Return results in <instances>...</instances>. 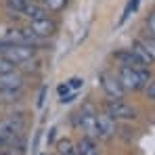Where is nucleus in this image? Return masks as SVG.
<instances>
[{
  "mask_svg": "<svg viewBox=\"0 0 155 155\" xmlns=\"http://www.w3.org/2000/svg\"><path fill=\"white\" fill-rule=\"evenodd\" d=\"M40 2L44 4V8H46L48 13H61V11H65L67 4H69V0H40Z\"/></svg>",
  "mask_w": 155,
  "mask_h": 155,
  "instance_id": "2eb2a0df",
  "label": "nucleus"
},
{
  "mask_svg": "<svg viewBox=\"0 0 155 155\" xmlns=\"http://www.w3.org/2000/svg\"><path fill=\"white\" fill-rule=\"evenodd\" d=\"M57 92H59V103L67 105L71 103L74 99L78 97V90H71V86L67 84V82H63V84H59V88H57Z\"/></svg>",
  "mask_w": 155,
  "mask_h": 155,
  "instance_id": "ddd939ff",
  "label": "nucleus"
},
{
  "mask_svg": "<svg viewBox=\"0 0 155 155\" xmlns=\"http://www.w3.org/2000/svg\"><path fill=\"white\" fill-rule=\"evenodd\" d=\"M105 113L115 122H132L136 117V109L124 103L122 99H109L105 103Z\"/></svg>",
  "mask_w": 155,
  "mask_h": 155,
  "instance_id": "7ed1b4c3",
  "label": "nucleus"
},
{
  "mask_svg": "<svg viewBox=\"0 0 155 155\" xmlns=\"http://www.w3.org/2000/svg\"><path fill=\"white\" fill-rule=\"evenodd\" d=\"M138 4H140V0H128V4H126L124 13H122V17H120V25H122V23H126V19H128L130 15L138 8Z\"/></svg>",
  "mask_w": 155,
  "mask_h": 155,
  "instance_id": "a211bd4d",
  "label": "nucleus"
},
{
  "mask_svg": "<svg viewBox=\"0 0 155 155\" xmlns=\"http://www.w3.org/2000/svg\"><path fill=\"white\" fill-rule=\"evenodd\" d=\"M25 128V115L21 111H15L11 115H6L4 120H0V138L4 143H8L13 136L21 134Z\"/></svg>",
  "mask_w": 155,
  "mask_h": 155,
  "instance_id": "f257e3e1",
  "label": "nucleus"
},
{
  "mask_svg": "<svg viewBox=\"0 0 155 155\" xmlns=\"http://www.w3.org/2000/svg\"><path fill=\"white\" fill-rule=\"evenodd\" d=\"M120 82H122V86H124V90H132V92H136V90H143V80L138 76V71L132 67V65H122L120 67Z\"/></svg>",
  "mask_w": 155,
  "mask_h": 155,
  "instance_id": "6e6552de",
  "label": "nucleus"
},
{
  "mask_svg": "<svg viewBox=\"0 0 155 155\" xmlns=\"http://www.w3.org/2000/svg\"><path fill=\"white\" fill-rule=\"evenodd\" d=\"M145 29H147V36L155 38V13H151V15L145 19Z\"/></svg>",
  "mask_w": 155,
  "mask_h": 155,
  "instance_id": "412c9836",
  "label": "nucleus"
},
{
  "mask_svg": "<svg viewBox=\"0 0 155 155\" xmlns=\"http://www.w3.org/2000/svg\"><path fill=\"white\" fill-rule=\"evenodd\" d=\"M44 97H46V88H42V90H40V99H38V107H42V105H44Z\"/></svg>",
  "mask_w": 155,
  "mask_h": 155,
  "instance_id": "b1692460",
  "label": "nucleus"
},
{
  "mask_svg": "<svg viewBox=\"0 0 155 155\" xmlns=\"http://www.w3.org/2000/svg\"><path fill=\"white\" fill-rule=\"evenodd\" d=\"M69 155H80V153H78V151H74V153H69Z\"/></svg>",
  "mask_w": 155,
  "mask_h": 155,
  "instance_id": "cd10ccee",
  "label": "nucleus"
},
{
  "mask_svg": "<svg viewBox=\"0 0 155 155\" xmlns=\"http://www.w3.org/2000/svg\"><path fill=\"white\" fill-rule=\"evenodd\" d=\"M76 151V145L69 140V138H61L59 143H57V153L59 155H69Z\"/></svg>",
  "mask_w": 155,
  "mask_h": 155,
  "instance_id": "dca6fc26",
  "label": "nucleus"
},
{
  "mask_svg": "<svg viewBox=\"0 0 155 155\" xmlns=\"http://www.w3.org/2000/svg\"><path fill=\"white\" fill-rule=\"evenodd\" d=\"M97 132H99V138H111L115 134V120H111L107 113L97 111Z\"/></svg>",
  "mask_w": 155,
  "mask_h": 155,
  "instance_id": "1a4fd4ad",
  "label": "nucleus"
},
{
  "mask_svg": "<svg viewBox=\"0 0 155 155\" xmlns=\"http://www.w3.org/2000/svg\"><path fill=\"white\" fill-rule=\"evenodd\" d=\"M4 57L8 61H13L17 67L23 65L27 61L36 59L38 57V48L31 46V44H21V42H15V44H8V48L4 51Z\"/></svg>",
  "mask_w": 155,
  "mask_h": 155,
  "instance_id": "20e7f679",
  "label": "nucleus"
},
{
  "mask_svg": "<svg viewBox=\"0 0 155 155\" xmlns=\"http://www.w3.org/2000/svg\"><path fill=\"white\" fill-rule=\"evenodd\" d=\"M76 151L80 155H101V149H99L97 138H90V136H82V138L78 140Z\"/></svg>",
  "mask_w": 155,
  "mask_h": 155,
  "instance_id": "9b49d317",
  "label": "nucleus"
},
{
  "mask_svg": "<svg viewBox=\"0 0 155 155\" xmlns=\"http://www.w3.org/2000/svg\"><path fill=\"white\" fill-rule=\"evenodd\" d=\"M99 82H101V88H103V92L107 94V97H109V99H124L126 90H124V86H122L120 78L115 76V74L103 71V74L99 76Z\"/></svg>",
  "mask_w": 155,
  "mask_h": 155,
  "instance_id": "423d86ee",
  "label": "nucleus"
},
{
  "mask_svg": "<svg viewBox=\"0 0 155 155\" xmlns=\"http://www.w3.org/2000/svg\"><path fill=\"white\" fill-rule=\"evenodd\" d=\"M23 88H25V74H21L19 69L0 74V92H23Z\"/></svg>",
  "mask_w": 155,
  "mask_h": 155,
  "instance_id": "0eeeda50",
  "label": "nucleus"
},
{
  "mask_svg": "<svg viewBox=\"0 0 155 155\" xmlns=\"http://www.w3.org/2000/svg\"><path fill=\"white\" fill-rule=\"evenodd\" d=\"M15 69H19L13 61H8L4 54H0V74H8V71H15Z\"/></svg>",
  "mask_w": 155,
  "mask_h": 155,
  "instance_id": "aec40b11",
  "label": "nucleus"
},
{
  "mask_svg": "<svg viewBox=\"0 0 155 155\" xmlns=\"http://www.w3.org/2000/svg\"><path fill=\"white\" fill-rule=\"evenodd\" d=\"M27 2H29V0H4L6 13H8L11 17H21V13H23Z\"/></svg>",
  "mask_w": 155,
  "mask_h": 155,
  "instance_id": "4468645a",
  "label": "nucleus"
},
{
  "mask_svg": "<svg viewBox=\"0 0 155 155\" xmlns=\"http://www.w3.org/2000/svg\"><path fill=\"white\" fill-rule=\"evenodd\" d=\"M67 84H69V86H71V90H80V88H82V86H84V78H69V80H67Z\"/></svg>",
  "mask_w": 155,
  "mask_h": 155,
  "instance_id": "5701e85b",
  "label": "nucleus"
},
{
  "mask_svg": "<svg viewBox=\"0 0 155 155\" xmlns=\"http://www.w3.org/2000/svg\"><path fill=\"white\" fill-rule=\"evenodd\" d=\"M6 48H8V42H2V40H0V54H4Z\"/></svg>",
  "mask_w": 155,
  "mask_h": 155,
  "instance_id": "393cba45",
  "label": "nucleus"
},
{
  "mask_svg": "<svg viewBox=\"0 0 155 155\" xmlns=\"http://www.w3.org/2000/svg\"><path fill=\"white\" fill-rule=\"evenodd\" d=\"M46 15H48V11L44 8V4L40 0H29L25 4V8H23V13H21V17H25L27 21L40 19V17H46Z\"/></svg>",
  "mask_w": 155,
  "mask_h": 155,
  "instance_id": "9d476101",
  "label": "nucleus"
},
{
  "mask_svg": "<svg viewBox=\"0 0 155 155\" xmlns=\"http://www.w3.org/2000/svg\"><path fill=\"white\" fill-rule=\"evenodd\" d=\"M138 42L143 44V48L151 54V59L155 61V38H151V36H145V38H138Z\"/></svg>",
  "mask_w": 155,
  "mask_h": 155,
  "instance_id": "6ab92c4d",
  "label": "nucleus"
},
{
  "mask_svg": "<svg viewBox=\"0 0 155 155\" xmlns=\"http://www.w3.org/2000/svg\"><path fill=\"white\" fill-rule=\"evenodd\" d=\"M130 51H132V54H134V59H136V63H140V65H147V67H151L155 61L151 59V54L143 48V44L138 42V40H134L132 42V46H130Z\"/></svg>",
  "mask_w": 155,
  "mask_h": 155,
  "instance_id": "f8f14e48",
  "label": "nucleus"
},
{
  "mask_svg": "<svg viewBox=\"0 0 155 155\" xmlns=\"http://www.w3.org/2000/svg\"><path fill=\"white\" fill-rule=\"evenodd\" d=\"M76 115H78V124H80V128L86 132V136L99 138V132H97V109L90 103H86L80 109V113H76Z\"/></svg>",
  "mask_w": 155,
  "mask_h": 155,
  "instance_id": "39448f33",
  "label": "nucleus"
},
{
  "mask_svg": "<svg viewBox=\"0 0 155 155\" xmlns=\"http://www.w3.org/2000/svg\"><path fill=\"white\" fill-rule=\"evenodd\" d=\"M143 90H145V97H147V99L155 101V78H151V80L143 86Z\"/></svg>",
  "mask_w": 155,
  "mask_h": 155,
  "instance_id": "4be33fe9",
  "label": "nucleus"
},
{
  "mask_svg": "<svg viewBox=\"0 0 155 155\" xmlns=\"http://www.w3.org/2000/svg\"><path fill=\"white\" fill-rule=\"evenodd\" d=\"M115 57V61H120L122 65H136V59H134V54H132V51H120L113 54Z\"/></svg>",
  "mask_w": 155,
  "mask_h": 155,
  "instance_id": "f3484780",
  "label": "nucleus"
},
{
  "mask_svg": "<svg viewBox=\"0 0 155 155\" xmlns=\"http://www.w3.org/2000/svg\"><path fill=\"white\" fill-rule=\"evenodd\" d=\"M4 145H6V143H4V140H2V138H0V151H2V149H4Z\"/></svg>",
  "mask_w": 155,
  "mask_h": 155,
  "instance_id": "bb28decb",
  "label": "nucleus"
},
{
  "mask_svg": "<svg viewBox=\"0 0 155 155\" xmlns=\"http://www.w3.org/2000/svg\"><path fill=\"white\" fill-rule=\"evenodd\" d=\"M54 132H57V130L51 128V132H48V143H52V138H54Z\"/></svg>",
  "mask_w": 155,
  "mask_h": 155,
  "instance_id": "a878e982",
  "label": "nucleus"
},
{
  "mask_svg": "<svg viewBox=\"0 0 155 155\" xmlns=\"http://www.w3.org/2000/svg\"><path fill=\"white\" fill-rule=\"evenodd\" d=\"M27 29H29L36 38L48 40V38H52V36L59 31V21H57L54 17H51V15H46V17L27 21Z\"/></svg>",
  "mask_w": 155,
  "mask_h": 155,
  "instance_id": "f03ea898",
  "label": "nucleus"
}]
</instances>
